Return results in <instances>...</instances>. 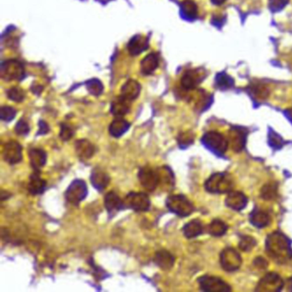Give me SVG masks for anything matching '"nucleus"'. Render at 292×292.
Instances as JSON below:
<instances>
[{"label": "nucleus", "instance_id": "obj_35", "mask_svg": "<svg viewBox=\"0 0 292 292\" xmlns=\"http://www.w3.org/2000/svg\"><path fill=\"white\" fill-rule=\"evenodd\" d=\"M17 115V110L12 106L4 105L0 109V119L4 122H10Z\"/></svg>", "mask_w": 292, "mask_h": 292}, {"label": "nucleus", "instance_id": "obj_12", "mask_svg": "<svg viewBox=\"0 0 292 292\" xmlns=\"http://www.w3.org/2000/svg\"><path fill=\"white\" fill-rule=\"evenodd\" d=\"M284 286L283 279L277 273L271 272L264 276L256 287L257 292H280Z\"/></svg>", "mask_w": 292, "mask_h": 292}, {"label": "nucleus", "instance_id": "obj_36", "mask_svg": "<svg viewBox=\"0 0 292 292\" xmlns=\"http://www.w3.org/2000/svg\"><path fill=\"white\" fill-rule=\"evenodd\" d=\"M193 141H194V135L191 131L181 133L177 137V143L181 147L190 146L191 143H193Z\"/></svg>", "mask_w": 292, "mask_h": 292}, {"label": "nucleus", "instance_id": "obj_27", "mask_svg": "<svg viewBox=\"0 0 292 292\" xmlns=\"http://www.w3.org/2000/svg\"><path fill=\"white\" fill-rule=\"evenodd\" d=\"M130 127V123L122 118H117L109 126V133L111 136L119 138L124 135Z\"/></svg>", "mask_w": 292, "mask_h": 292}, {"label": "nucleus", "instance_id": "obj_7", "mask_svg": "<svg viewBox=\"0 0 292 292\" xmlns=\"http://www.w3.org/2000/svg\"><path fill=\"white\" fill-rule=\"evenodd\" d=\"M88 195V186L85 182L81 179H75L69 186L65 192V198L74 205H78Z\"/></svg>", "mask_w": 292, "mask_h": 292}, {"label": "nucleus", "instance_id": "obj_15", "mask_svg": "<svg viewBox=\"0 0 292 292\" xmlns=\"http://www.w3.org/2000/svg\"><path fill=\"white\" fill-rule=\"evenodd\" d=\"M90 180L92 183L93 186L96 188L98 191H103L105 188L108 186L110 183V177L108 173L103 170L101 168L96 167L91 172Z\"/></svg>", "mask_w": 292, "mask_h": 292}, {"label": "nucleus", "instance_id": "obj_23", "mask_svg": "<svg viewBox=\"0 0 292 292\" xmlns=\"http://www.w3.org/2000/svg\"><path fill=\"white\" fill-rule=\"evenodd\" d=\"M141 84L136 80H128L121 88V96L129 99V101L135 100L141 93Z\"/></svg>", "mask_w": 292, "mask_h": 292}, {"label": "nucleus", "instance_id": "obj_42", "mask_svg": "<svg viewBox=\"0 0 292 292\" xmlns=\"http://www.w3.org/2000/svg\"><path fill=\"white\" fill-rule=\"evenodd\" d=\"M289 1L290 0H269V8L272 12H278L286 7Z\"/></svg>", "mask_w": 292, "mask_h": 292}, {"label": "nucleus", "instance_id": "obj_6", "mask_svg": "<svg viewBox=\"0 0 292 292\" xmlns=\"http://www.w3.org/2000/svg\"><path fill=\"white\" fill-rule=\"evenodd\" d=\"M24 68L21 62L9 59L1 65V77L5 81L22 80L24 76Z\"/></svg>", "mask_w": 292, "mask_h": 292}, {"label": "nucleus", "instance_id": "obj_11", "mask_svg": "<svg viewBox=\"0 0 292 292\" xmlns=\"http://www.w3.org/2000/svg\"><path fill=\"white\" fill-rule=\"evenodd\" d=\"M206 77V73L201 69L188 70L181 78V85L185 90H193L200 85Z\"/></svg>", "mask_w": 292, "mask_h": 292}, {"label": "nucleus", "instance_id": "obj_33", "mask_svg": "<svg viewBox=\"0 0 292 292\" xmlns=\"http://www.w3.org/2000/svg\"><path fill=\"white\" fill-rule=\"evenodd\" d=\"M277 193H278V187L277 184H266L264 187L262 188V198L265 199V200H272L277 197Z\"/></svg>", "mask_w": 292, "mask_h": 292}, {"label": "nucleus", "instance_id": "obj_10", "mask_svg": "<svg viewBox=\"0 0 292 292\" xmlns=\"http://www.w3.org/2000/svg\"><path fill=\"white\" fill-rule=\"evenodd\" d=\"M200 288L203 292H227L231 291V287L224 280L213 277V276H203L198 280Z\"/></svg>", "mask_w": 292, "mask_h": 292}, {"label": "nucleus", "instance_id": "obj_1", "mask_svg": "<svg viewBox=\"0 0 292 292\" xmlns=\"http://www.w3.org/2000/svg\"><path fill=\"white\" fill-rule=\"evenodd\" d=\"M267 251L276 262L282 263L292 258V252L288 239L280 232H274L267 240Z\"/></svg>", "mask_w": 292, "mask_h": 292}, {"label": "nucleus", "instance_id": "obj_5", "mask_svg": "<svg viewBox=\"0 0 292 292\" xmlns=\"http://www.w3.org/2000/svg\"><path fill=\"white\" fill-rule=\"evenodd\" d=\"M125 208L136 212H146L150 209L151 201L147 195L143 192H130L123 200Z\"/></svg>", "mask_w": 292, "mask_h": 292}, {"label": "nucleus", "instance_id": "obj_19", "mask_svg": "<svg viewBox=\"0 0 292 292\" xmlns=\"http://www.w3.org/2000/svg\"><path fill=\"white\" fill-rule=\"evenodd\" d=\"M160 65V56L157 52L146 55L141 62V71L143 75H152Z\"/></svg>", "mask_w": 292, "mask_h": 292}, {"label": "nucleus", "instance_id": "obj_41", "mask_svg": "<svg viewBox=\"0 0 292 292\" xmlns=\"http://www.w3.org/2000/svg\"><path fill=\"white\" fill-rule=\"evenodd\" d=\"M60 138L65 142H67L69 140L72 139L74 136V129H72L71 126L67 123H62L61 128H60Z\"/></svg>", "mask_w": 292, "mask_h": 292}, {"label": "nucleus", "instance_id": "obj_28", "mask_svg": "<svg viewBox=\"0 0 292 292\" xmlns=\"http://www.w3.org/2000/svg\"><path fill=\"white\" fill-rule=\"evenodd\" d=\"M203 224L199 219H193L184 225L183 228V232L185 238L191 239L202 234L203 232Z\"/></svg>", "mask_w": 292, "mask_h": 292}, {"label": "nucleus", "instance_id": "obj_44", "mask_svg": "<svg viewBox=\"0 0 292 292\" xmlns=\"http://www.w3.org/2000/svg\"><path fill=\"white\" fill-rule=\"evenodd\" d=\"M212 3L215 4V5H221L222 3H224L226 0H211Z\"/></svg>", "mask_w": 292, "mask_h": 292}, {"label": "nucleus", "instance_id": "obj_16", "mask_svg": "<svg viewBox=\"0 0 292 292\" xmlns=\"http://www.w3.org/2000/svg\"><path fill=\"white\" fill-rule=\"evenodd\" d=\"M28 157H29L31 167L34 169V171H39V172L41 171V168L46 165L48 160L47 153L44 150L39 147H34L29 149Z\"/></svg>", "mask_w": 292, "mask_h": 292}, {"label": "nucleus", "instance_id": "obj_20", "mask_svg": "<svg viewBox=\"0 0 292 292\" xmlns=\"http://www.w3.org/2000/svg\"><path fill=\"white\" fill-rule=\"evenodd\" d=\"M104 203L106 210L109 214H115L119 211L124 209V203L123 200H122L119 195L116 194L115 192L111 191L105 195L104 199Z\"/></svg>", "mask_w": 292, "mask_h": 292}, {"label": "nucleus", "instance_id": "obj_40", "mask_svg": "<svg viewBox=\"0 0 292 292\" xmlns=\"http://www.w3.org/2000/svg\"><path fill=\"white\" fill-rule=\"evenodd\" d=\"M15 132L17 133L18 136H27V134L30 132V127L28 122L25 119H20L16 124Z\"/></svg>", "mask_w": 292, "mask_h": 292}, {"label": "nucleus", "instance_id": "obj_9", "mask_svg": "<svg viewBox=\"0 0 292 292\" xmlns=\"http://www.w3.org/2000/svg\"><path fill=\"white\" fill-rule=\"evenodd\" d=\"M138 179L144 189L152 192L159 186L158 170L150 167H142L138 172Z\"/></svg>", "mask_w": 292, "mask_h": 292}, {"label": "nucleus", "instance_id": "obj_38", "mask_svg": "<svg viewBox=\"0 0 292 292\" xmlns=\"http://www.w3.org/2000/svg\"><path fill=\"white\" fill-rule=\"evenodd\" d=\"M256 244V241L252 237H243L239 242V248L245 252H248L252 250V248L255 247Z\"/></svg>", "mask_w": 292, "mask_h": 292}, {"label": "nucleus", "instance_id": "obj_18", "mask_svg": "<svg viewBox=\"0 0 292 292\" xmlns=\"http://www.w3.org/2000/svg\"><path fill=\"white\" fill-rule=\"evenodd\" d=\"M75 148L77 156L82 160H89L96 153V146L89 140L81 139L76 141Z\"/></svg>", "mask_w": 292, "mask_h": 292}, {"label": "nucleus", "instance_id": "obj_25", "mask_svg": "<svg viewBox=\"0 0 292 292\" xmlns=\"http://www.w3.org/2000/svg\"><path fill=\"white\" fill-rule=\"evenodd\" d=\"M245 137H246V135L243 129H239V128L231 129L230 134H229L228 142L235 152H240L243 149Z\"/></svg>", "mask_w": 292, "mask_h": 292}, {"label": "nucleus", "instance_id": "obj_26", "mask_svg": "<svg viewBox=\"0 0 292 292\" xmlns=\"http://www.w3.org/2000/svg\"><path fill=\"white\" fill-rule=\"evenodd\" d=\"M153 261L159 268L166 271L170 270L175 263L173 255H171V253L165 249L156 252Z\"/></svg>", "mask_w": 292, "mask_h": 292}, {"label": "nucleus", "instance_id": "obj_14", "mask_svg": "<svg viewBox=\"0 0 292 292\" xmlns=\"http://www.w3.org/2000/svg\"><path fill=\"white\" fill-rule=\"evenodd\" d=\"M148 47H149L148 38L143 34H136L130 39L127 46V49L129 51V54L135 57L146 51Z\"/></svg>", "mask_w": 292, "mask_h": 292}, {"label": "nucleus", "instance_id": "obj_3", "mask_svg": "<svg viewBox=\"0 0 292 292\" xmlns=\"http://www.w3.org/2000/svg\"><path fill=\"white\" fill-rule=\"evenodd\" d=\"M166 204L171 213L180 217H187L194 212L193 204L183 195H172L168 196Z\"/></svg>", "mask_w": 292, "mask_h": 292}, {"label": "nucleus", "instance_id": "obj_43", "mask_svg": "<svg viewBox=\"0 0 292 292\" xmlns=\"http://www.w3.org/2000/svg\"><path fill=\"white\" fill-rule=\"evenodd\" d=\"M48 132H49V126L45 121L41 120L39 122V131H38L37 135H45Z\"/></svg>", "mask_w": 292, "mask_h": 292}, {"label": "nucleus", "instance_id": "obj_30", "mask_svg": "<svg viewBox=\"0 0 292 292\" xmlns=\"http://www.w3.org/2000/svg\"><path fill=\"white\" fill-rule=\"evenodd\" d=\"M181 12L184 18L188 20H194L198 15L196 3L192 0H184L181 3Z\"/></svg>", "mask_w": 292, "mask_h": 292}, {"label": "nucleus", "instance_id": "obj_32", "mask_svg": "<svg viewBox=\"0 0 292 292\" xmlns=\"http://www.w3.org/2000/svg\"><path fill=\"white\" fill-rule=\"evenodd\" d=\"M89 92L94 96H99L103 93V84L98 79H91L86 83Z\"/></svg>", "mask_w": 292, "mask_h": 292}, {"label": "nucleus", "instance_id": "obj_8", "mask_svg": "<svg viewBox=\"0 0 292 292\" xmlns=\"http://www.w3.org/2000/svg\"><path fill=\"white\" fill-rule=\"evenodd\" d=\"M220 263L225 271L234 272L241 267V255L234 248H226L221 253Z\"/></svg>", "mask_w": 292, "mask_h": 292}, {"label": "nucleus", "instance_id": "obj_29", "mask_svg": "<svg viewBox=\"0 0 292 292\" xmlns=\"http://www.w3.org/2000/svg\"><path fill=\"white\" fill-rule=\"evenodd\" d=\"M249 220L255 227L264 228L268 225L271 217L265 211L255 210L250 214Z\"/></svg>", "mask_w": 292, "mask_h": 292}, {"label": "nucleus", "instance_id": "obj_13", "mask_svg": "<svg viewBox=\"0 0 292 292\" xmlns=\"http://www.w3.org/2000/svg\"><path fill=\"white\" fill-rule=\"evenodd\" d=\"M3 160L10 165H16L23 160V147L17 141H10L3 146Z\"/></svg>", "mask_w": 292, "mask_h": 292}, {"label": "nucleus", "instance_id": "obj_21", "mask_svg": "<svg viewBox=\"0 0 292 292\" xmlns=\"http://www.w3.org/2000/svg\"><path fill=\"white\" fill-rule=\"evenodd\" d=\"M111 112L117 118H122L130 111V101L122 96L116 97L111 104Z\"/></svg>", "mask_w": 292, "mask_h": 292}, {"label": "nucleus", "instance_id": "obj_4", "mask_svg": "<svg viewBox=\"0 0 292 292\" xmlns=\"http://www.w3.org/2000/svg\"><path fill=\"white\" fill-rule=\"evenodd\" d=\"M201 142L208 149L218 154H224L228 146L229 142L222 134L217 131H209L204 135Z\"/></svg>", "mask_w": 292, "mask_h": 292}, {"label": "nucleus", "instance_id": "obj_34", "mask_svg": "<svg viewBox=\"0 0 292 292\" xmlns=\"http://www.w3.org/2000/svg\"><path fill=\"white\" fill-rule=\"evenodd\" d=\"M7 97L12 101L22 102L25 98V92L24 89H20L18 87H12L11 89H8Z\"/></svg>", "mask_w": 292, "mask_h": 292}, {"label": "nucleus", "instance_id": "obj_2", "mask_svg": "<svg viewBox=\"0 0 292 292\" xmlns=\"http://www.w3.org/2000/svg\"><path fill=\"white\" fill-rule=\"evenodd\" d=\"M233 180L230 174L225 172L212 175L205 183L206 191L210 193H226L233 187Z\"/></svg>", "mask_w": 292, "mask_h": 292}, {"label": "nucleus", "instance_id": "obj_24", "mask_svg": "<svg viewBox=\"0 0 292 292\" xmlns=\"http://www.w3.org/2000/svg\"><path fill=\"white\" fill-rule=\"evenodd\" d=\"M47 189V182L40 177L39 171H34L29 177V182L27 184V190L31 195H41L44 193Z\"/></svg>", "mask_w": 292, "mask_h": 292}, {"label": "nucleus", "instance_id": "obj_37", "mask_svg": "<svg viewBox=\"0 0 292 292\" xmlns=\"http://www.w3.org/2000/svg\"><path fill=\"white\" fill-rule=\"evenodd\" d=\"M216 82H217V85L221 89H229L234 84L233 79L225 74H220V75H218Z\"/></svg>", "mask_w": 292, "mask_h": 292}, {"label": "nucleus", "instance_id": "obj_39", "mask_svg": "<svg viewBox=\"0 0 292 292\" xmlns=\"http://www.w3.org/2000/svg\"><path fill=\"white\" fill-rule=\"evenodd\" d=\"M252 92L254 93L255 97L258 98H268V96H269V90L268 89V87L263 84H255V85L252 87Z\"/></svg>", "mask_w": 292, "mask_h": 292}, {"label": "nucleus", "instance_id": "obj_22", "mask_svg": "<svg viewBox=\"0 0 292 292\" xmlns=\"http://www.w3.org/2000/svg\"><path fill=\"white\" fill-rule=\"evenodd\" d=\"M157 170L159 173V186L162 188L164 191H170L175 184L172 170L167 167H160Z\"/></svg>", "mask_w": 292, "mask_h": 292}, {"label": "nucleus", "instance_id": "obj_31", "mask_svg": "<svg viewBox=\"0 0 292 292\" xmlns=\"http://www.w3.org/2000/svg\"><path fill=\"white\" fill-rule=\"evenodd\" d=\"M227 224L220 219H214L208 226V232L214 237H221L227 231Z\"/></svg>", "mask_w": 292, "mask_h": 292}, {"label": "nucleus", "instance_id": "obj_17", "mask_svg": "<svg viewBox=\"0 0 292 292\" xmlns=\"http://www.w3.org/2000/svg\"><path fill=\"white\" fill-rule=\"evenodd\" d=\"M228 207L235 211H241L248 203V198L243 193L239 191H231L225 199Z\"/></svg>", "mask_w": 292, "mask_h": 292}]
</instances>
